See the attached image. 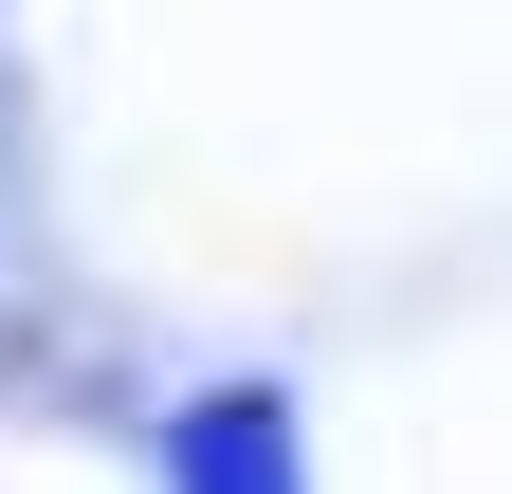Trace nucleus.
Returning a JSON list of instances; mask_svg holds the SVG:
<instances>
[{"label": "nucleus", "instance_id": "f257e3e1", "mask_svg": "<svg viewBox=\"0 0 512 494\" xmlns=\"http://www.w3.org/2000/svg\"><path fill=\"white\" fill-rule=\"evenodd\" d=\"M183 494H293V421L275 403H202L183 421Z\"/></svg>", "mask_w": 512, "mask_h": 494}]
</instances>
